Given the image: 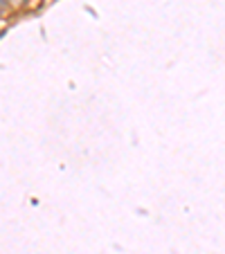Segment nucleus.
I'll list each match as a JSON object with an SVG mask.
<instances>
[{"label":"nucleus","instance_id":"obj_1","mask_svg":"<svg viewBox=\"0 0 225 254\" xmlns=\"http://www.w3.org/2000/svg\"><path fill=\"white\" fill-rule=\"evenodd\" d=\"M11 9V0H0V16Z\"/></svg>","mask_w":225,"mask_h":254}]
</instances>
